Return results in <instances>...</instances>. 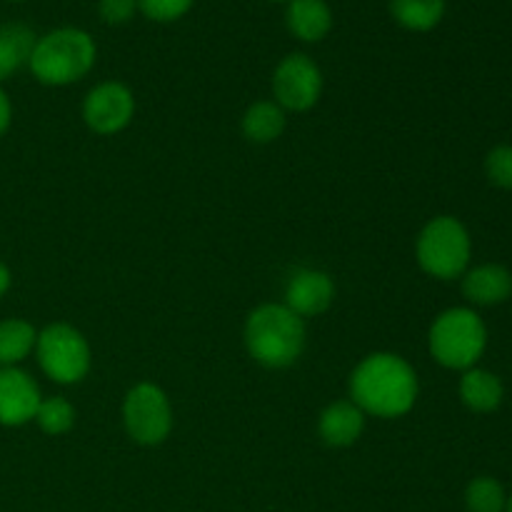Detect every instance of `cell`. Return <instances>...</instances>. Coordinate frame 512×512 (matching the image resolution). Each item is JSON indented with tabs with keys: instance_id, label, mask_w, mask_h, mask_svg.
Returning a JSON list of instances; mask_svg holds the SVG:
<instances>
[{
	"instance_id": "obj_1",
	"label": "cell",
	"mask_w": 512,
	"mask_h": 512,
	"mask_svg": "<svg viewBox=\"0 0 512 512\" xmlns=\"http://www.w3.org/2000/svg\"><path fill=\"white\" fill-rule=\"evenodd\" d=\"M418 375L395 353H373L350 375V400L375 418H403L418 400Z\"/></svg>"
},
{
	"instance_id": "obj_2",
	"label": "cell",
	"mask_w": 512,
	"mask_h": 512,
	"mask_svg": "<svg viewBox=\"0 0 512 512\" xmlns=\"http://www.w3.org/2000/svg\"><path fill=\"white\" fill-rule=\"evenodd\" d=\"M245 348L263 368H290L305 350V320L285 303L260 305L245 320Z\"/></svg>"
},
{
	"instance_id": "obj_3",
	"label": "cell",
	"mask_w": 512,
	"mask_h": 512,
	"mask_svg": "<svg viewBox=\"0 0 512 512\" xmlns=\"http://www.w3.org/2000/svg\"><path fill=\"white\" fill-rule=\"evenodd\" d=\"M95 58L98 48L90 33L80 28H58L35 40L28 68L43 85L63 88L83 80L93 70Z\"/></svg>"
},
{
	"instance_id": "obj_4",
	"label": "cell",
	"mask_w": 512,
	"mask_h": 512,
	"mask_svg": "<svg viewBox=\"0 0 512 512\" xmlns=\"http://www.w3.org/2000/svg\"><path fill=\"white\" fill-rule=\"evenodd\" d=\"M430 355L443 368L470 370L488 345V330L470 308H450L435 318L428 335Z\"/></svg>"
},
{
	"instance_id": "obj_5",
	"label": "cell",
	"mask_w": 512,
	"mask_h": 512,
	"mask_svg": "<svg viewBox=\"0 0 512 512\" xmlns=\"http://www.w3.org/2000/svg\"><path fill=\"white\" fill-rule=\"evenodd\" d=\"M420 268L438 280H453L465 273L470 263V235L458 218L440 215L420 230L415 245Z\"/></svg>"
},
{
	"instance_id": "obj_6",
	"label": "cell",
	"mask_w": 512,
	"mask_h": 512,
	"mask_svg": "<svg viewBox=\"0 0 512 512\" xmlns=\"http://www.w3.org/2000/svg\"><path fill=\"white\" fill-rule=\"evenodd\" d=\"M35 358L40 370L58 385H75L90 373V345L78 328L53 323L38 333Z\"/></svg>"
},
{
	"instance_id": "obj_7",
	"label": "cell",
	"mask_w": 512,
	"mask_h": 512,
	"mask_svg": "<svg viewBox=\"0 0 512 512\" xmlns=\"http://www.w3.org/2000/svg\"><path fill=\"white\" fill-rule=\"evenodd\" d=\"M123 423L138 445L165 443L173 430V405L165 390L155 383L133 385L123 400Z\"/></svg>"
},
{
	"instance_id": "obj_8",
	"label": "cell",
	"mask_w": 512,
	"mask_h": 512,
	"mask_svg": "<svg viewBox=\"0 0 512 512\" xmlns=\"http://www.w3.org/2000/svg\"><path fill=\"white\" fill-rule=\"evenodd\" d=\"M273 95L283 110L305 113L315 108L323 95V73L318 63L305 53L285 55L273 73Z\"/></svg>"
},
{
	"instance_id": "obj_9",
	"label": "cell",
	"mask_w": 512,
	"mask_h": 512,
	"mask_svg": "<svg viewBox=\"0 0 512 512\" xmlns=\"http://www.w3.org/2000/svg\"><path fill=\"white\" fill-rule=\"evenodd\" d=\"M135 115V95L130 93L128 85L100 83L85 95L83 100V120L93 133L115 135L128 128Z\"/></svg>"
},
{
	"instance_id": "obj_10",
	"label": "cell",
	"mask_w": 512,
	"mask_h": 512,
	"mask_svg": "<svg viewBox=\"0 0 512 512\" xmlns=\"http://www.w3.org/2000/svg\"><path fill=\"white\" fill-rule=\"evenodd\" d=\"M40 400V388L25 370L0 368V425L20 428L35 420Z\"/></svg>"
},
{
	"instance_id": "obj_11",
	"label": "cell",
	"mask_w": 512,
	"mask_h": 512,
	"mask_svg": "<svg viewBox=\"0 0 512 512\" xmlns=\"http://www.w3.org/2000/svg\"><path fill=\"white\" fill-rule=\"evenodd\" d=\"M335 300V283L325 270H295L285 288V305L300 318H315L325 313Z\"/></svg>"
},
{
	"instance_id": "obj_12",
	"label": "cell",
	"mask_w": 512,
	"mask_h": 512,
	"mask_svg": "<svg viewBox=\"0 0 512 512\" xmlns=\"http://www.w3.org/2000/svg\"><path fill=\"white\" fill-rule=\"evenodd\" d=\"M365 430V413L353 400H335L320 413L318 433L328 448H350Z\"/></svg>"
},
{
	"instance_id": "obj_13",
	"label": "cell",
	"mask_w": 512,
	"mask_h": 512,
	"mask_svg": "<svg viewBox=\"0 0 512 512\" xmlns=\"http://www.w3.org/2000/svg\"><path fill=\"white\" fill-rule=\"evenodd\" d=\"M285 23L303 43H320L333 30V10L325 0H290Z\"/></svg>"
},
{
	"instance_id": "obj_14",
	"label": "cell",
	"mask_w": 512,
	"mask_h": 512,
	"mask_svg": "<svg viewBox=\"0 0 512 512\" xmlns=\"http://www.w3.org/2000/svg\"><path fill=\"white\" fill-rule=\"evenodd\" d=\"M463 295L475 305H498L512 295V275L503 265H480L465 273Z\"/></svg>"
},
{
	"instance_id": "obj_15",
	"label": "cell",
	"mask_w": 512,
	"mask_h": 512,
	"mask_svg": "<svg viewBox=\"0 0 512 512\" xmlns=\"http://www.w3.org/2000/svg\"><path fill=\"white\" fill-rule=\"evenodd\" d=\"M240 125H243L245 140L255 145H268L275 143L285 133L288 118H285V110L275 100H258V103L245 110Z\"/></svg>"
},
{
	"instance_id": "obj_16",
	"label": "cell",
	"mask_w": 512,
	"mask_h": 512,
	"mask_svg": "<svg viewBox=\"0 0 512 512\" xmlns=\"http://www.w3.org/2000/svg\"><path fill=\"white\" fill-rule=\"evenodd\" d=\"M460 400L475 413H493L503 403V383L490 370L470 368L460 378Z\"/></svg>"
},
{
	"instance_id": "obj_17",
	"label": "cell",
	"mask_w": 512,
	"mask_h": 512,
	"mask_svg": "<svg viewBox=\"0 0 512 512\" xmlns=\"http://www.w3.org/2000/svg\"><path fill=\"white\" fill-rule=\"evenodd\" d=\"M35 33L23 23L0 25V80L18 73L30 63L35 48Z\"/></svg>"
},
{
	"instance_id": "obj_18",
	"label": "cell",
	"mask_w": 512,
	"mask_h": 512,
	"mask_svg": "<svg viewBox=\"0 0 512 512\" xmlns=\"http://www.w3.org/2000/svg\"><path fill=\"white\" fill-rule=\"evenodd\" d=\"M38 333L28 320H3L0 323V368H18L35 350Z\"/></svg>"
},
{
	"instance_id": "obj_19",
	"label": "cell",
	"mask_w": 512,
	"mask_h": 512,
	"mask_svg": "<svg viewBox=\"0 0 512 512\" xmlns=\"http://www.w3.org/2000/svg\"><path fill=\"white\" fill-rule=\"evenodd\" d=\"M390 15L403 28L425 33L443 20L445 0H390Z\"/></svg>"
},
{
	"instance_id": "obj_20",
	"label": "cell",
	"mask_w": 512,
	"mask_h": 512,
	"mask_svg": "<svg viewBox=\"0 0 512 512\" xmlns=\"http://www.w3.org/2000/svg\"><path fill=\"white\" fill-rule=\"evenodd\" d=\"M35 423L43 433L48 435H65L73 430L75 425V408L70 400L65 398H43L38 405V413H35Z\"/></svg>"
},
{
	"instance_id": "obj_21",
	"label": "cell",
	"mask_w": 512,
	"mask_h": 512,
	"mask_svg": "<svg viewBox=\"0 0 512 512\" xmlns=\"http://www.w3.org/2000/svg\"><path fill=\"white\" fill-rule=\"evenodd\" d=\"M465 505L470 512H503L508 498L495 478H475L465 490Z\"/></svg>"
},
{
	"instance_id": "obj_22",
	"label": "cell",
	"mask_w": 512,
	"mask_h": 512,
	"mask_svg": "<svg viewBox=\"0 0 512 512\" xmlns=\"http://www.w3.org/2000/svg\"><path fill=\"white\" fill-rule=\"evenodd\" d=\"M195 0H138V10L155 23H173L183 18Z\"/></svg>"
},
{
	"instance_id": "obj_23",
	"label": "cell",
	"mask_w": 512,
	"mask_h": 512,
	"mask_svg": "<svg viewBox=\"0 0 512 512\" xmlns=\"http://www.w3.org/2000/svg\"><path fill=\"white\" fill-rule=\"evenodd\" d=\"M485 173L493 185L512 190V145H498L490 150L485 158Z\"/></svg>"
},
{
	"instance_id": "obj_24",
	"label": "cell",
	"mask_w": 512,
	"mask_h": 512,
	"mask_svg": "<svg viewBox=\"0 0 512 512\" xmlns=\"http://www.w3.org/2000/svg\"><path fill=\"white\" fill-rule=\"evenodd\" d=\"M98 13L103 23L123 25L138 13V0H100Z\"/></svg>"
},
{
	"instance_id": "obj_25",
	"label": "cell",
	"mask_w": 512,
	"mask_h": 512,
	"mask_svg": "<svg viewBox=\"0 0 512 512\" xmlns=\"http://www.w3.org/2000/svg\"><path fill=\"white\" fill-rule=\"evenodd\" d=\"M10 120H13V105H10L8 93L0 88V135L10 128Z\"/></svg>"
},
{
	"instance_id": "obj_26",
	"label": "cell",
	"mask_w": 512,
	"mask_h": 512,
	"mask_svg": "<svg viewBox=\"0 0 512 512\" xmlns=\"http://www.w3.org/2000/svg\"><path fill=\"white\" fill-rule=\"evenodd\" d=\"M10 283H13V278H10L8 265L0 263V298H3V295L8 293V290H10Z\"/></svg>"
},
{
	"instance_id": "obj_27",
	"label": "cell",
	"mask_w": 512,
	"mask_h": 512,
	"mask_svg": "<svg viewBox=\"0 0 512 512\" xmlns=\"http://www.w3.org/2000/svg\"><path fill=\"white\" fill-rule=\"evenodd\" d=\"M505 512H512V495L508 498V505H505Z\"/></svg>"
},
{
	"instance_id": "obj_28",
	"label": "cell",
	"mask_w": 512,
	"mask_h": 512,
	"mask_svg": "<svg viewBox=\"0 0 512 512\" xmlns=\"http://www.w3.org/2000/svg\"><path fill=\"white\" fill-rule=\"evenodd\" d=\"M280 3H290V0H280Z\"/></svg>"
}]
</instances>
